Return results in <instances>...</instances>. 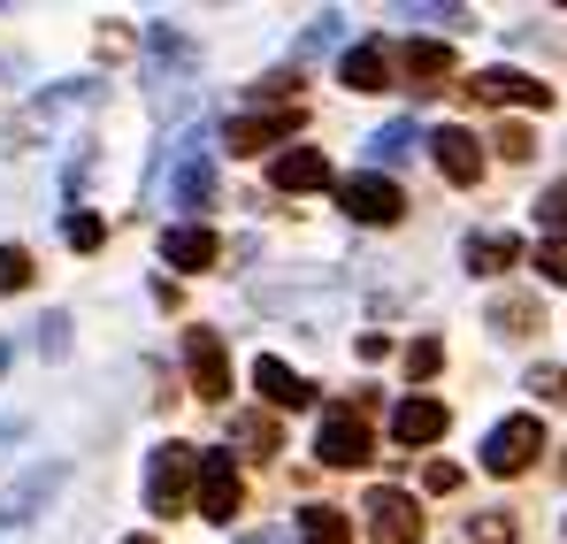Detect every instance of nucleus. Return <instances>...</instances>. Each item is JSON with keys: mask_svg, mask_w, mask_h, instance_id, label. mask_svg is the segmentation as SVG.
Here are the masks:
<instances>
[{"mask_svg": "<svg viewBox=\"0 0 567 544\" xmlns=\"http://www.w3.org/2000/svg\"><path fill=\"white\" fill-rule=\"evenodd\" d=\"M361 414H369V399H353V407H330V414H322V430H315V453L330 460V468H361V460L377 453Z\"/></svg>", "mask_w": 567, "mask_h": 544, "instance_id": "f257e3e1", "label": "nucleus"}, {"mask_svg": "<svg viewBox=\"0 0 567 544\" xmlns=\"http://www.w3.org/2000/svg\"><path fill=\"white\" fill-rule=\"evenodd\" d=\"M185 483H199V453L192 445H162L146 460V506L154 514H185Z\"/></svg>", "mask_w": 567, "mask_h": 544, "instance_id": "f03ea898", "label": "nucleus"}, {"mask_svg": "<svg viewBox=\"0 0 567 544\" xmlns=\"http://www.w3.org/2000/svg\"><path fill=\"white\" fill-rule=\"evenodd\" d=\"M537 453H545V422H537V414H514V422H498V430L483 438V468H491V475H522Z\"/></svg>", "mask_w": 567, "mask_h": 544, "instance_id": "7ed1b4c3", "label": "nucleus"}, {"mask_svg": "<svg viewBox=\"0 0 567 544\" xmlns=\"http://www.w3.org/2000/svg\"><path fill=\"white\" fill-rule=\"evenodd\" d=\"M338 207H346L353 223H399V215H406V192L369 170V177H346V184H338Z\"/></svg>", "mask_w": 567, "mask_h": 544, "instance_id": "20e7f679", "label": "nucleus"}, {"mask_svg": "<svg viewBox=\"0 0 567 544\" xmlns=\"http://www.w3.org/2000/svg\"><path fill=\"white\" fill-rule=\"evenodd\" d=\"M461 92L483 100V107H506V100H514V107H553V85H537V78H522V70H475Z\"/></svg>", "mask_w": 567, "mask_h": 544, "instance_id": "39448f33", "label": "nucleus"}, {"mask_svg": "<svg viewBox=\"0 0 567 544\" xmlns=\"http://www.w3.org/2000/svg\"><path fill=\"white\" fill-rule=\"evenodd\" d=\"M307 123V107L291 100V107H261V115H238L223 138H230V154H261V146H277V138H291Z\"/></svg>", "mask_w": 567, "mask_h": 544, "instance_id": "423d86ee", "label": "nucleus"}, {"mask_svg": "<svg viewBox=\"0 0 567 544\" xmlns=\"http://www.w3.org/2000/svg\"><path fill=\"white\" fill-rule=\"evenodd\" d=\"M199 514L207 522H230L238 514V453H199Z\"/></svg>", "mask_w": 567, "mask_h": 544, "instance_id": "0eeeda50", "label": "nucleus"}, {"mask_svg": "<svg viewBox=\"0 0 567 544\" xmlns=\"http://www.w3.org/2000/svg\"><path fill=\"white\" fill-rule=\"evenodd\" d=\"M369 537L377 544H414L422 537V514H414V499L406 491H369Z\"/></svg>", "mask_w": 567, "mask_h": 544, "instance_id": "6e6552de", "label": "nucleus"}, {"mask_svg": "<svg viewBox=\"0 0 567 544\" xmlns=\"http://www.w3.org/2000/svg\"><path fill=\"white\" fill-rule=\"evenodd\" d=\"M185 368H192V391H199V399H230V353H223L215 330H192Z\"/></svg>", "mask_w": 567, "mask_h": 544, "instance_id": "1a4fd4ad", "label": "nucleus"}, {"mask_svg": "<svg viewBox=\"0 0 567 544\" xmlns=\"http://www.w3.org/2000/svg\"><path fill=\"white\" fill-rule=\"evenodd\" d=\"M430 154H437V170H445L453 184L483 177V138H475V131H453V123H445V131H430Z\"/></svg>", "mask_w": 567, "mask_h": 544, "instance_id": "9d476101", "label": "nucleus"}, {"mask_svg": "<svg viewBox=\"0 0 567 544\" xmlns=\"http://www.w3.org/2000/svg\"><path fill=\"white\" fill-rule=\"evenodd\" d=\"M269 184H277V192H315V184H330L322 146H284L277 162H269Z\"/></svg>", "mask_w": 567, "mask_h": 544, "instance_id": "9b49d317", "label": "nucleus"}, {"mask_svg": "<svg viewBox=\"0 0 567 544\" xmlns=\"http://www.w3.org/2000/svg\"><path fill=\"white\" fill-rule=\"evenodd\" d=\"M162 261L185 269V276H199L207 261H215V230H207V223H177V230L162 238Z\"/></svg>", "mask_w": 567, "mask_h": 544, "instance_id": "f8f14e48", "label": "nucleus"}, {"mask_svg": "<svg viewBox=\"0 0 567 544\" xmlns=\"http://www.w3.org/2000/svg\"><path fill=\"white\" fill-rule=\"evenodd\" d=\"M391 70H406L414 85H437V78H453V47L445 39H414V47L391 54Z\"/></svg>", "mask_w": 567, "mask_h": 544, "instance_id": "ddd939ff", "label": "nucleus"}, {"mask_svg": "<svg viewBox=\"0 0 567 544\" xmlns=\"http://www.w3.org/2000/svg\"><path fill=\"white\" fill-rule=\"evenodd\" d=\"M254 391H261L269 407H307V399H315V383H307V376H291L284 361H269V353L254 361Z\"/></svg>", "mask_w": 567, "mask_h": 544, "instance_id": "4468645a", "label": "nucleus"}, {"mask_svg": "<svg viewBox=\"0 0 567 544\" xmlns=\"http://www.w3.org/2000/svg\"><path fill=\"white\" fill-rule=\"evenodd\" d=\"M391 438H399V445H430V438H445V407H437V399H406V407L391 414Z\"/></svg>", "mask_w": 567, "mask_h": 544, "instance_id": "2eb2a0df", "label": "nucleus"}, {"mask_svg": "<svg viewBox=\"0 0 567 544\" xmlns=\"http://www.w3.org/2000/svg\"><path fill=\"white\" fill-rule=\"evenodd\" d=\"M383 78H391V54H383V39L353 47V54L338 62V85H353V92H383Z\"/></svg>", "mask_w": 567, "mask_h": 544, "instance_id": "dca6fc26", "label": "nucleus"}, {"mask_svg": "<svg viewBox=\"0 0 567 544\" xmlns=\"http://www.w3.org/2000/svg\"><path fill=\"white\" fill-rule=\"evenodd\" d=\"M514 261H522L514 230H506V238H498V230H475V238H468V269H475V276H506Z\"/></svg>", "mask_w": 567, "mask_h": 544, "instance_id": "f3484780", "label": "nucleus"}, {"mask_svg": "<svg viewBox=\"0 0 567 544\" xmlns=\"http://www.w3.org/2000/svg\"><path fill=\"white\" fill-rule=\"evenodd\" d=\"M299 544H353V530H346V514L307 506V514H299Z\"/></svg>", "mask_w": 567, "mask_h": 544, "instance_id": "a211bd4d", "label": "nucleus"}, {"mask_svg": "<svg viewBox=\"0 0 567 544\" xmlns=\"http://www.w3.org/2000/svg\"><path fill=\"white\" fill-rule=\"evenodd\" d=\"M207 192H215V170H207V162H199V154H192L185 170H177V207H199V199H207Z\"/></svg>", "mask_w": 567, "mask_h": 544, "instance_id": "6ab92c4d", "label": "nucleus"}, {"mask_svg": "<svg viewBox=\"0 0 567 544\" xmlns=\"http://www.w3.org/2000/svg\"><path fill=\"white\" fill-rule=\"evenodd\" d=\"M491 146H498L506 162H529V154H537V138H529V123H498V138H491Z\"/></svg>", "mask_w": 567, "mask_h": 544, "instance_id": "aec40b11", "label": "nucleus"}, {"mask_svg": "<svg viewBox=\"0 0 567 544\" xmlns=\"http://www.w3.org/2000/svg\"><path fill=\"white\" fill-rule=\"evenodd\" d=\"M238 445H246V453H277V422H269V414H246V422H238Z\"/></svg>", "mask_w": 567, "mask_h": 544, "instance_id": "412c9836", "label": "nucleus"}, {"mask_svg": "<svg viewBox=\"0 0 567 544\" xmlns=\"http://www.w3.org/2000/svg\"><path fill=\"white\" fill-rule=\"evenodd\" d=\"M31 284V254L23 246H0V291H23Z\"/></svg>", "mask_w": 567, "mask_h": 544, "instance_id": "4be33fe9", "label": "nucleus"}, {"mask_svg": "<svg viewBox=\"0 0 567 544\" xmlns=\"http://www.w3.org/2000/svg\"><path fill=\"white\" fill-rule=\"evenodd\" d=\"M537 223H545V230H567V177H560V184H545V199H537Z\"/></svg>", "mask_w": 567, "mask_h": 544, "instance_id": "5701e85b", "label": "nucleus"}, {"mask_svg": "<svg viewBox=\"0 0 567 544\" xmlns=\"http://www.w3.org/2000/svg\"><path fill=\"white\" fill-rule=\"evenodd\" d=\"M62 238H70L78 254H93V246L107 238V230H100V215H70V223H62Z\"/></svg>", "mask_w": 567, "mask_h": 544, "instance_id": "b1692460", "label": "nucleus"}, {"mask_svg": "<svg viewBox=\"0 0 567 544\" xmlns=\"http://www.w3.org/2000/svg\"><path fill=\"white\" fill-rule=\"evenodd\" d=\"M437 361H445V346H437V338L406 346V376H414V383H422V376H437Z\"/></svg>", "mask_w": 567, "mask_h": 544, "instance_id": "393cba45", "label": "nucleus"}, {"mask_svg": "<svg viewBox=\"0 0 567 544\" xmlns=\"http://www.w3.org/2000/svg\"><path fill=\"white\" fill-rule=\"evenodd\" d=\"M537 269H545V284H567V238H545L537 246Z\"/></svg>", "mask_w": 567, "mask_h": 544, "instance_id": "a878e982", "label": "nucleus"}, {"mask_svg": "<svg viewBox=\"0 0 567 544\" xmlns=\"http://www.w3.org/2000/svg\"><path fill=\"white\" fill-rule=\"evenodd\" d=\"M406 146H414V131H406V123H391V131H377V162H399Z\"/></svg>", "mask_w": 567, "mask_h": 544, "instance_id": "bb28decb", "label": "nucleus"}, {"mask_svg": "<svg viewBox=\"0 0 567 544\" xmlns=\"http://www.w3.org/2000/svg\"><path fill=\"white\" fill-rule=\"evenodd\" d=\"M491 322H498V330H506V322H514V338H522V330H529V322H537V307H529V299H506V307H498V315H491Z\"/></svg>", "mask_w": 567, "mask_h": 544, "instance_id": "cd10ccee", "label": "nucleus"}, {"mask_svg": "<svg viewBox=\"0 0 567 544\" xmlns=\"http://www.w3.org/2000/svg\"><path fill=\"white\" fill-rule=\"evenodd\" d=\"M422 483H430V491H461V468H453V460H430Z\"/></svg>", "mask_w": 567, "mask_h": 544, "instance_id": "c85d7f7f", "label": "nucleus"}, {"mask_svg": "<svg viewBox=\"0 0 567 544\" xmlns=\"http://www.w3.org/2000/svg\"><path fill=\"white\" fill-rule=\"evenodd\" d=\"M475 544H514V522H506V514H491V522L475 530Z\"/></svg>", "mask_w": 567, "mask_h": 544, "instance_id": "c756f323", "label": "nucleus"}, {"mask_svg": "<svg viewBox=\"0 0 567 544\" xmlns=\"http://www.w3.org/2000/svg\"><path fill=\"white\" fill-rule=\"evenodd\" d=\"M238 544H291L284 530H254V537H238Z\"/></svg>", "mask_w": 567, "mask_h": 544, "instance_id": "7c9ffc66", "label": "nucleus"}, {"mask_svg": "<svg viewBox=\"0 0 567 544\" xmlns=\"http://www.w3.org/2000/svg\"><path fill=\"white\" fill-rule=\"evenodd\" d=\"M123 544H154V537H123Z\"/></svg>", "mask_w": 567, "mask_h": 544, "instance_id": "2f4dec72", "label": "nucleus"}, {"mask_svg": "<svg viewBox=\"0 0 567 544\" xmlns=\"http://www.w3.org/2000/svg\"><path fill=\"white\" fill-rule=\"evenodd\" d=\"M560 391H567V383H560Z\"/></svg>", "mask_w": 567, "mask_h": 544, "instance_id": "473e14b6", "label": "nucleus"}]
</instances>
